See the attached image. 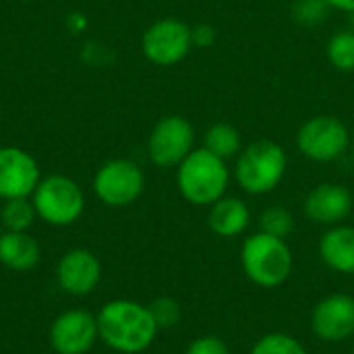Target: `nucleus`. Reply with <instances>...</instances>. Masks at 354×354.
<instances>
[{
  "instance_id": "obj_1",
  "label": "nucleus",
  "mask_w": 354,
  "mask_h": 354,
  "mask_svg": "<svg viewBox=\"0 0 354 354\" xmlns=\"http://www.w3.org/2000/svg\"><path fill=\"white\" fill-rule=\"evenodd\" d=\"M95 319L100 340L118 354L145 353L160 332L149 305L131 299H116L106 303Z\"/></svg>"
},
{
  "instance_id": "obj_2",
  "label": "nucleus",
  "mask_w": 354,
  "mask_h": 354,
  "mask_svg": "<svg viewBox=\"0 0 354 354\" xmlns=\"http://www.w3.org/2000/svg\"><path fill=\"white\" fill-rule=\"evenodd\" d=\"M230 185L226 160L214 156L205 147L193 149L176 166V187L183 199L197 207H209L222 199Z\"/></svg>"
},
{
  "instance_id": "obj_3",
  "label": "nucleus",
  "mask_w": 354,
  "mask_h": 354,
  "mask_svg": "<svg viewBox=\"0 0 354 354\" xmlns=\"http://www.w3.org/2000/svg\"><path fill=\"white\" fill-rule=\"evenodd\" d=\"M241 266L255 286L278 288L290 278L295 255L284 239L257 230L243 241Z\"/></svg>"
},
{
  "instance_id": "obj_4",
  "label": "nucleus",
  "mask_w": 354,
  "mask_h": 354,
  "mask_svg": "<svg viewBox=\"0 0 354 354\" xmlns=\"http://www.w3.org/2000/svg\"><path fill=\"white\" fill-rule=\"evenodd\" d=\"M288 170L286 149L270 139H259L241 149L234 164V180L247 195H268L280 187Z\"/></svg>"
},
{
  "instance_id": "obj_5",
  "label": "nucleus",
  "mask_w": 354,
  "mask_h": 354,
  "mask_svg": "<svg viewBox=\"0 0 354 354\" xmlns=\"http://www.w3.org/2000/svg\"><path fill=\"white\" fill-rule=\"evenodd\" d=\"M31 203L39 220L60 228L75 224L83 216L85 195L73 178L64 174H50L37 183Z\"/></svg>"
},
{
  "instance_id": "obj_6",
  "label": "nucleus",
  "mask_w": 354,
  "mask_h": 354,
  "mask_svg": "<svg viewBox=\"0 0 354 354\" xmlns=\"http://www.w3.org/2000/svg\"><path fill=\"white\" fill-rule=\"evenodd\" d=\"M348 127L332 114H317L305 120L297 131V149L311 162L330 164L351 149Z\"/></svg>"
},
{
  "instance_id": "obj_7",
  "label": "nucleus",
  "mask_w": 354,
  "mask_h": 354,
  "mask_svg": "<svg viewBox=\"0 0 354 354\" xmlns=\"http://www.w3.org/2000/svg\"><path fill=\"white\" fill-rule=\"evenodd\" d=\"M143 189L145 174L133 160H110L93 176V193L108 207H127L135 203Z\"/></svg>"
},
{
  "instance_id": "obj_8",
  "label": "nucleus",
  "mask_w": 354,
  "mask_h": 354,
  "mask_svg": "<svg viewBox=\"0 0 354 354\" xmlns=\"http://www.w3.org/2000/svg\"><path fill=\"white\" fill-rule=\"evenodd\" d=\"M141 50L149 62L158 66H174L193 50L191 27L174 17L160 19L145 29L141 37Z\"/></svg>"
},
{
  "instance_id": "obj_9",
  "label": "nucleus",
  "mask_w": 354,
  "mask_h": 354,
  "mask_svg": "<svg viewBox=\"0 0 354 354\" xmlns=\"http://www.w3.org/2000/svg\"><path fill=\"white\" fill-rule=\"evenodd\" d=\"M193 124L178 114L164 116L156 122L147 139V156L160 168H176L195 147Z\"/></svg>"
},
{
  "instance_id": "obj_10",
  "label": "nucleus",
  "mask_w": 354,
  "mask_h": 354,
  "mask_svg": "<svg viewBox=\"0 0 354 354\" xmlns=\"http://www.w3.org/2000/svg\"><path fill=\"white\" fill-rule=\"evenodd\" d=\"M311 332L328 344H340L354 336V297L334 292L324 297L311 311Z\"/></svg>"
},
{
  "instance_id": "obj_11",
  "label": "nucleus",
  "mask_w": 354,
  "mask_h": 354,
  "mask_svg": "<svg viewBox=\"0 0 354 354\" xmlns=\"http://www.w3.org/2000/svg\"><path fill=\"white\" fill-rule=\"evenodd\" d=\"M97 340V319L85 309L64 311L50 326V346L56 354H87Z\"/></svg>"
},
{
  "instance_id": "obj_12",
  "label": "nucleus",
  "mask_w": 354,
  "mask_h": 354,
  "mask_svg": "<svg viewBox=\"0 0 354 354\" xmlns=\"http://www.w3.org/2000/svg\"><path fill=\"white\" fill-rule=\"evenodd\" d=\"M39 176V166L31 153L21 147H0V199L31 197Z\"/></svg>"
},
{
  "instance_id": "obj_13",
  "label": "nucleus",
  "mask_w": 354,
  "mask_h": 354,
  "mask_svg": "<svg viewBox=\"0 0 354 354\" xmlns=\"http://www.w3.org/2000/svg\"><path fill=\"white\" fill-rule=\"evenodd\" d=\"M56 282L71 297H87L102 282V263L89 249H71L56 263Z\"/></svg>"
},
{
  "instance_id": "obj_14",
  "label": "nucleus",
  "mask_w": 354,
  "mask_h": 354,
  "mask_svg": "<svg viewBox=\"0 0 354 354\" xmlns=\"http://www.w3.org/2000/svg\"><path fill=\"white\" fill-rule=\"evenodd\" d=\"M353 193L338 183H322L313 187L303 201L307 220L328 228L344 224V220L353 214Z\"/></svg>"
},
{
  "instance_id": "obj_15",
  "label": "nucleus",
  "mask_w": 354,
  "mask_h": 354,
  "mask_svg": "<svg viewBox=\"0 0 354 354\" xmlns=\"http://www.w3.org/2000/svg\"><path fill=\"white\" fill-rule=\"evenodd\" d=\"M317 251L330 270L342 276H354V226H330L322 234Z\"/></svg>"
},
{
  "instance_id": "obj_16",
  "label": "nucleus",
  "mask_w": 354,
  "mask_h": 354,
  "mask_svg": "<svg viewBox=\"0 0 354 354\" xmlns=\"http://www.w3.org/2000/svg\"><path fill=\"white\" fill-rule=\"evenodd\" d=\"M207 224L214 234L222 239H236L247 232L251 224V209L243 199L224 195L209 205Z\"/></svg>"
},
{
  "instance_id": "obj_17",
  "label": "nucleus",
  "mask_w": 354,
  "mask_h": 354,
  "mask_svg": "<svg viewBox=\"0 0 354 354\" xmlns=\"http://www.w3.org/2000/svg\"><path fill=\"white\" fill-rule=\"evenodd\" d=\"M41 259L39 243L29 232H10L0 234V263L12 272H29Z\"/></svg>"
},
{
  "instance_id": "obj_18",
  "label": "nucleus",
  "mask_w": 354,
  "mask_h": 354,
  "mask_svg": "<svg viewBox=\"0 0 354 354\" xmlns=\"http://www.w3.org/2000/svg\"><path fill=\"white\" fill-rule=\"evenodd\" d=\"M203 147L209 149L214 156L222 160L236 158L243 149V139L241 133L234 124L230 122H214L203 137Z\"/></svg>"
},
{
  "instance_id": "obj_19",
  "label": "nucleus",
  "mask_w": 354,
  "mask_h": 354,
  "mask_svg": "<svg viewBox=\"0 0 354 354\" xmlns=\"http://www.w3.org/2000/svg\"><path fill=\"white\" fill-rule=\"evenodd\" d=\"M35 218H37V214H35V207L29 197L8 199V201H4V207L0 212L2 228L10 230V232H27L33 226Z\"/></svg>"
},
{
  "instance_id": "obj_20",
  "label": "nucleus",
  "mask_w": 354,
  "mask_h": 354,
  "mask_svg": "<svg viewBox=\"0 0 354 354\" xmlns=\"http://www.w3.org/2000/svg\"><path fill=\"white\" fill-rule=\"evenodd\" d=\"M330 64L340 73H354V31L344 29L330 37L326 48Z\"/></svg>"
},
{
  "instance_id": "obj_21",
  "label": "nucleus",
  "mask_w": 354,
  "mask_h": 354,
  "mask_svg": "<svg viewBox=\"0 0 354 354\" xmlns=\"http://www.w3.org/2000/svg\"><path fill=\"white\" fill-rule=\"evenodd\" d=\"M295 216L284 205H270L259 214V230L278 239H288L295 232Z\"/></svg>"
},
{
  "instance_id": "obj_22",
  "label": "nucleus",
  "mask_w": 354,
  "mask_h": 354,
  "mask_svg": "<svg viewBox=\"0 0 354 354\" xmlns=\"http://www.w3.org/2000/svg\"><path fill=\"white\" fill-rule=\"evenodd\" d=\"M249 354H309L305 344L290 334L284 332H270L255 340Z\"/></svg>"
},
{
  "instance_id": "obj_23",
  "label": "nucleus",
  "mask_w": 354,
  "mask_h": 354,
  "mask_svg": "<svg viewBox=\"0 0 354 354\" xmlns=\"http://www.w3.org/2000/svg\"><path fill=\"white\" fill-rule=\"evenodd\" d=\"M330 4L326 0H297L292 6V17L301 25H319L330 15Z\"/></svg>"
},
{
  "instance_id": "obj_24",
  "label": "nucleus",
  "mask_w": 354,
  "mask_h": 354,
  "mask_svg": "<svg viewBox=\"0 0 354 354\" xmlns=\"http://www.w3.org/2000/svg\"><path fill=\"white\" fill-rule=\"evenodd\" d=\"M153 322L160 330H170L180 322V303L172 297H160L149 305Z\"/></svg>"
},
{
  "instance_id": "obj_25",
  "label": "nucleus",
  "mask_w": 354,
  "mask_h": 354,
  "mask_svg": "<svg viewBox=\"0 0 354 354\" xmlns=\"http://www.w3.org/2000/svg\"><path fill=\"white\" fill-rule=\"evenodd\" d=\"M185 354H230V348H228V344L220 336L207 334V336L195 338L187 346Z\"/></svg>"
},
{
  "instance_id": "obj_26",
  "label": "nucleus",
  "mask_w": 354,
  "mask_h": 354,
  "mask_svg": "<svg viewBox=\"0 0 354 354\" xmlns=\"http://www.w3.org/2000/svg\"><path fill=\"white\" fill-rule=\"evenodd\" d=\"M191 39H193V48H209L216 44L218 31L209 23H199V25L191 27Z\"/></svg>"
},
{
  "instance_id": "obj_27",
  "label": "nucleus",
  "mask_w": 354,
  "mask_h": 354,
  "mask_svg": "<svg viewBox=\"0 0 354 354\" xmlns=\"http://www.w3.org/2000/svg\"><path fill=\"white\" fill-rule=\"evenodd\" d=\"M326 2L330 4V8H336V10L354 15V0H326Z\"/></svg>"
},
{
  "instance_id": "obj_28",
  "label": "nucleus",
  "mask_w": 354,
  "mask_h": 354,
  "mask_svg": "<svg viewBox=\"0 0 354 354\" xmlns=\"http://www.w3.org/2000/svg\"><path fill=\"white\" fill-rule=\"evenodd\" d=\"M348 151H351V156H353V160H354V139L351 141V149H348Z\"/></svg>"
},
{
  "instance_id": "obj_29",
  "label": "nucleus",
  "mask_w": 354,
  "mask_h": 354,
  "mask_svg": "<svg viewBox=\"0 0 354 354\" xmlns=\"http://www.w3.org/2000/svg\"><path fill=\"white\" fill-rule=\"evenodd\" d=\"M0 234H2V224H0Z\"/></svg>"
},
{
  "instance_id": "obj_30",
  "label": "nucleus",
  "mask_w": 354,
  "mask_h": 354,
  "mask_svg": "<svg viewBox=\"0 0 354 354\" xmlns=\"http://www.w3.org/2000/svg\"><path fill=\"white\" fill-rule=\"evenodd\" d=\"M353 354H354V348H353Z\"/></svg>"
}]
</instances>
